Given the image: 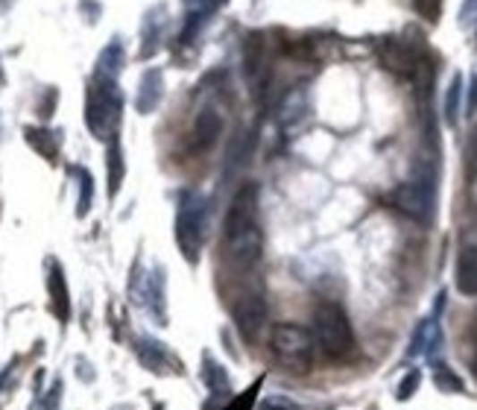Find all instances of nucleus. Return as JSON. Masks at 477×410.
<instances>
[{"label":"nucleus","instance_id":"nucleus-1","mask_svg":"<svg viewBox=\"0 0 477 410\" xmlns=\"http://www.w3.org/2000/svg\"><path fill=\"white\" fill-rule=\"evenodd\" d=\"M223 250L237 267H255L264 255V232L258 218V188L243 185L232 197L223 226Z\"/></svg>","mask_w":477,"mask_h":410},{"label":"nucleus","instance_id":"nucleus-2","mask_svg":"<svg viewBox=\"0 0 477 410\" xmlns=\"http://www.w3.org/2000/svg\"><path fill=\"white\" fill-rule=\"evenodd\" d=\"M313 340L331 361H345L354 352V331L337 302H319L313 308Z\"/></svg>","mask_w":477,"mask_h":410},{"label":"nucleus","instance_id":"nucleus-3","mask_svg":"<svg viewBox=\"0 0 477 410\" xmlns=\"http://www.w3.org/2000/svg\"><path fill=\"white\" fill-rule=\"evenodd\" d=\"M313 349H317V340L305 326L276 322L273 331H269V352L290 372H308L313 363Z\"/></svg>","mask_w":477,"mask_h":410},{"label":"nucleus","instance_id":"nucleus-4","mask_svg":"<svg viewBox=\"0 0 477 410\" xmlns=\"http://www.w3.org/2000/svg\"><path fill=\"white\" fill-rule=\"evenodd\" d=\"M396 209H401L407 218L430 226L437 214V170L422 167L416 176H410L405 185L393 193Z\"/></svg>","mask_w":477,"mask_h":410},{"label":"nucleus","instance_id":"nucleus-5","mask_svg":"<svg viewBox=\"0 0 477 410\" xmlns=\"http://www.w3.org/2000/svg\"><path fill=\"white\" fill-rule=\"evenodd\" d=\"M176 241H179L188 261L197 264L200 252H202V243H205V202L200 197H188L185 205L179 209Z\"/></svg>","mask_w":477,"mask_h":410},{"label":"nucleus","instance_id":"nucleus-6","mask_svg":"<svg viewBox=\"0 0 477 410\" xmlns=\"http://www.w3.org/2000/svg\"><path fill=\"white\" fill-rule=\"evenodd\" d=\"M267 320H269V311H267L264 296H258V294L243 296L234 305V326H237V331H241V337L246 343H255L258 340V334L264 331Z\"/></svg>","mask_w":477,"mask_h":410},{"label":"nucleus","instance_id":"nucleus-7","mask_svg":"<svg viewBox=\"0 0 477 410\" xmlns=\"http://www.w3.org/2000/svg\"><path fill=\"white\" fill-rule=\"evenodd\" d=\"M442 346V329H439V320L437 314L428 317V320H422L416 331H413V337H410V349L407 354L410 358H437V352Z\"/></svg>","mask_w":477,"mask_h":410},{"label":"nucleus","instance_id":"nucleus-8","mask_svg":"<svg viewBox=\"0 0 477 410\" xmlns=\"http://www.w3.org/2000/svg\"><path fill=\"white\" fill-rule=\"evenodd\" d=\"M381 59H384V64L389 71H396V73H416V68H419V56L413 50H410L405 41L401 38H389V41H384L381 45Z\"/></svg>","mask_w":477,"mask_h":410},{"label":"nucleus","instance_id":"nucleus-9","mask_svg":"<svg viewBox=\"0 0 477 410\" xmlns=\"http://www.w3.org/2000/svg\"><path fill=\"white\" fill-rule=\"evenodd\" d=\"M454 282L463 296H477V246H465L457 258V273Z\"/></svg>","mask_w":477,"mask_h":410},{"label":"nucleus","instance_id":"nucleus-10","mask_svg":"<svg viewBox=\"0 0 477 410\" xmlns=\"http://www.w3.org/2000/svg\"><path fill=\"white\" fill-rule=\"evenodd\" d=\"M220 132H223L220 115L211 112V109L202 112L200 121H197V126H193V149H197V153H202V149L214 147V141L220 138Z\"/></svg>","mask_w":477,"mask_h":410},{"label":"nucleus","instance_id":"nucleus-11","mask_svg":"<svg viewBox=\"0 0 477 410\" xmlns=\"http://www.w3.org/2000/svg\"><path fill=\"white\" fill-rule=\"evenodd\" d=\"M50 302H53V314H56L62 322L71 317V302H68V287H64V276L62 269L53 264L50 269Z\"/></svg>","mask_w":477,"mask_h":410},{"label":"nucleus","instance_id":"nucleus-12","mask_svg":"<svg viewBox=\"0 0 477 410\" xmlns=\"http://www.w3.org/2000/svg\"><path fill=\"white\" fill-rule=\"evenodd\" d=\"M433 384H437V390L439 393H463L465 390V384L457 372L451 370L448 363H433Z\"/></svg>","mask_w":477,"mask_h":410},{"label":"nucleus","instance_id":"nucleus-13","mask_svg":"<svg viewBox=\"0 0 477 410\" xmlns=\"http://www.w3.org/2000/svg\"><path fill=\"white\" fill-rule=\"evenodd\" d=\"M202 379H205V384H209V390H211L214 396H220L223 390H229V375H226V370L211 358V354H205Z\"/></svg>","mask_w":477,"mask_h":410},{"label":"nucleus","instance_id":"nucleus-14","mask_svg":"<svg viewBox=\"0 0 477 410\" xmlns=\"http://www.w3.org/2000/svg\"><path fill=\"white\" fill-rule=\"evenodd\" d=\"M419 384H422V370H410L405 379H401L398 390H396V398H398V402H410L413 393L419 390Z\"/></svg>","mask_w":477,"mask_h":410},{"label":"nucleus","instance_id":"nucleus-15","mask_svg":"<svg viewBox=\"0 0 477 410\" xmlns=\"http://www.w3.org/2000/svg\"><path fill=\"white\" fill-rule=\"evenodd\" d=\"M465 179L477 182V126L472 129L469 141H465Z\"/></svg>","mask_w":477,"mask_h":410},{"label":"nucleus","instance_id":"nucleus-16","mask_svg":"<svg viewBox=\"0 0 477 410\" xmlns=\"http://www.w3.org/2000/svg\"><path fill=\"white\" fill-rule=\"evenodd\" d=\"M460 94H463V77H454V80H451V89H448V100H446V117H448V124H457V103H460Z\"/></svg>","mask_w":477,"mask_h":410},{"label":"nucleus","instance_id":"nucleus-17","mask_svg":"<svg viewBox=\"0 0 477 410\" xmlns=\"http://www.w3.org/2000/svg\"><path fill=\"white\" fill-rule=\"evenodd\" d=\"M258 410H302V407L293 402V398L281 396V393H273V396H267V398L258 402Z\"/></svg>","mask_w":477,"mask_h":410},{"label":"nucleus","instance_id":"nucleus-18","mask_svg":"<svg viewBox=\"0 0 477 410\" xmlns=\"http://www.w3.org/2000/svg\"><path fill=\"white\" fill-rule=\"evenodd\" d=\"M261 384H264V375H261V379H255V384L249 387L246 393L237 396L234 402H232L229 407H226V410H252V405H255V393L261 390Z\"/></svg>","mask_w":477,"mask_h":410},{"label":"nucleus","instance_id":"nucleus-19","mask_svg":"<svg viewBox=\"0 0 477 410\" xmlns=\"http://www.w3.org/2000/svg\"><path fill=\"white\" fill-rule=\"evenodd\" d=\"M413 9L425 21H437L442 13V0H413Z\"/></svg>","mask_w":477,"mask_h":410},{"label":"nucleus","instance_id":"nucleus-20","mask_svg":"<svg viewBox=\"0 0 477 410\" xmlns=\"http://www.w3.org/2000/svg\"><path fill=\"white\" fill-rule=\"evenodd\" d=\"M149 346H153V349H149V354L147 352H141V361H144L147 366H149V370H158V366H161V361H165V349H161V343H149Z\"/></svg>","mask_w":477,"mask_h":410},{"label":"nucleus","instance_id":"nucleus-21","mask_svg":"<svg viewBox=\"0 0 477 410\" xmlns=\"http://www.w3.org/2000/svg\"><path fill=\"white\" fill-rule=\"evenodd\" d=\"M477 15V0H465V9H463V21H472Z\"/></svg>","mask_w":477,"mask_h":410},{"label":"nucleus","instance_id":"nucleus-22","mask_svg":"<svg viewBox=\"0 0 477 410\" xmlns=\"http://www.w3.org/2000/svg\"><path fill=\"white\" fill-rule=\"evenodd\" d=\"M56 402H59V384L53 387V396L47 398V407H45V410H59V407H56Z\"/></svg>","mask_w":477,"mask_h":410},{"label":"nucleus","instance_id":"nucleus-23","mask_svg":"<svg viewBox=\"0 0 477 410\" xmlns=\"http://www.w3.org/2000/svg\"><path fill=\"white\" fill-rule=\"evenodd\" d=\"M472 106H477V80H474V91H472Z\"/></svg>","mask_w":477,"mask_h":410},{"label":"nucleus","instance_id":"nucleus-24","mask_svg":"<svg viewBox=\"0 0 477 410\" xmlns=\"http://www.w3.org/2000/svg\"><path fill=\"white\" fill-rule=\"evenodd\" d=\"M156 410H165V407H156Z\"/></svg>","mask_w":477,"mask_h":410}]
</instances>
